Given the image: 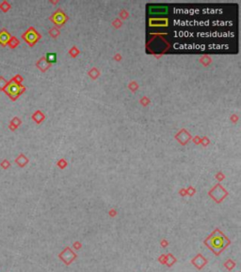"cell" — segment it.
<instances>
[{
  "label": "cell",
  "mask_w": 241,
  "mask_h": 272,
  "mask_svg": "<svg viewBox=\"0 0 241 272\" xmlns=\"http://www.w3.org/2000/svg\"><path fill=\"white\" fill-rule=\"evenodd\" d=\"M19 91H21V90L19 89V85L18 84H10V85H9L8 89L6 90L7 94H9L10 97H13V99H15V97L20 94Z\"/></svg>",
  "instance_id": "cell-1"
},
{
  "label": "cell",
  "mask_w": 241,
  "mask_h": 272,
  "mask_svg": "<svg viewBox=\"0 0 241 272\" xmlns=\"http://www.w3.org/2000/svg\"><path fill=\"white\" fill-rule=\"evenodd\" d=\"M224 243L225 242H224L223 238L220 236H216L211 240V245L213 247H215V249H220V247H222L224 246Z\"/></svg>",
  "instance_id": "cell-2"
},
{
  "label": "cell",
  "mask_w": 241,
  "mask_h": 272,
  "mask_svg": "<svg viewBox=\"0 0 241 272\" xmlns=\"http://www.w3.org/2000/svg\"><path fill=\"white\" fill-rule=\"evenodd\" d=\"M10 39V35L8 33V31L6 29H2V31L0 32V43H2L3 46H5L6 43H8Z\"/></svg>",
  "instance_id": "cell-3"
},
{
  "label": "cell",
  "mask_w": 241,
  "mask_h": 272,
  "mask_svg": "<svg viewBox=\"0 0 241 272\" xmlns=\"http://www.w3.org/2000/svg\"><path fill=\"white\" fill-rule=\"evenodd\" d=\"M27 42H29L30 43H32L33 42L36 41V36H35V31H31V32H27V35H26V38H25Z\"/></svg>",
  "instance_id": "cell-4"
},
{
  "label": "cell",
  "mask_w": 241,
  "mask_h": 272,
  "mask_svg": "<svg viewBox=\"0 0 241 272\" xmlns=\"http://www.w3.org/2000/svg\"><path fill=\"white\" fill-rule=\"evenodd\" d=\"M56 54H54V53H48L47 54V56H46V60L48 62H56Z\"/></svg>",
  "instance_id": "cell-5"
}]
</instances>
